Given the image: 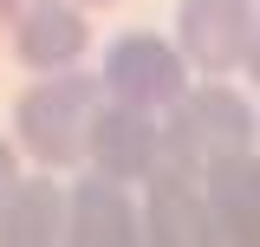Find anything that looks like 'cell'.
Here are the masks:
<instances>
[{
  "instance_id": "cell-11",
  "label": "cell",
  "mask_w": 260,
  "mask_h": 247,
  "mask_svg": "<svg viewBox=\"0 0 260 247\" xmlns=\"http://www.w3.org/2000/svg\"><path fill=\"white\" fill-rule=\"evenodd\" d=\"M39 7H52V0H0V26L13 33L20 20H26V13H39Z\"/></svg>"
},
{
  "instance_id": "cell-6",
  "label": "cell",
  "mask_w": 260,
  "mask_h": 247,
  "mask_svg": "<svg viewBox=\"0 0 260 247\" xmlns=\"http://www.w3.org/2000/svg\"><path fill=\"white\" fill-rule=\"evenodd\" d=\"M65 241L78 247H130L143 241V208L130 202V189L117 176H78V182L65 189Z\"/></svg>"
},
{
  "instance_id": "cell-15",
  "label": "cell",
  "mask_w": 260,
  "mask_h": 247,
  "mask_svg": "<svg viewBox=\"0 0 260 247\" xmlns=\"http://www.w3.org/2000/svg\"><path fill=\"white\" fill-rule=\"evenodd\" d=\"M254 143H260V130H254Z\"/></svg>"
},
{
  "instance_id": "cell-4",
  "label": "cell",
  "mask_w": 260,
  "mask_h": 247,
  "mask_svg": "<svg viewBox=\"0 0 260 247\" xmlns=\"http://www.w3.org/2000/svg\"><path fill=\"white\" fill-rule=\"evenodd\" d=\"M260 7L254 0H176V46H182V59L195 72H234V65H247L254 52V20Z\"/></svg>"
},
{
  "instance_id": "cell-9",
  "label": "cell",
  "mask_w": 260,
  "mask_h": 247,
  "mask_svg": "<svg viewBox=\"0 0 260 247\" xmlns=\"http://www.w3.org/2000/svg\"><path fill=\"white\" fill-rule=\"evenodd\" d=\"M85 46H91V20L78 7H65V0L39 7V13H26L13 26V59L26 72H65V65H78Z\"/></svg>"
},
{
  "instance_id": "cell-7",
  "label": "cell",
  "mask_w": 260,
  "mask_h": 247,
  "mask_svg": "<svg viewBox=\"0 0 260 247\" xmlns=\"http://www.w3.org/2000/svg\"><path fill=\"white\" fill-rule=\"evenodd\" d=\"M202 195L215 215V241L254 247L260 241V156L254 150H228L202 169Z\"/></svg>"
},
{
  "instance_id": "cell-8",
  "label": "cell",
  "mask_w": 260,
  "mask_h": 247,
  "mask_svg": "<svg viewBox=\"0 0 260 247\" xmlns=\"http://www.w3.org/2000/svg\"><path fill=\"white\" fill-rule=\"evenodd\" d=\"M143 241H156V247L215 241V215H208L202 176H150L143 182Z\"/></svg>"
},
{
  "instance_id": "cell-10",
  "label": "cell",
  "mask_w": 260,
  "mask_h": 247,
  "mask_svg": "<svg viewBox=\"0 0 260 247\" xmlns=\"http://www.w3.org/2000/svg\"><path fill=\"white\" fill-rule=\"evenodd\" d=\"M65 241V189L46 176H20L0 195V247H52Z\"/></svg>"
},
{
  "instance_id": "cell-5",
  "label": "cell",
  "mask_w": 260,
  "mask_h": 247,
  "mask_svg": "<svg viewBox=\"0 0 260 247\" xmlns=\"http://www.w3.org/2000/svg\"><path fill=\"white\" fill-rule=\"evenodd\" d=\"M91 169L117 176V182H150L162 169V117L143 111V104H124V98H104L91 117V150H85Z\"/></svg>"
},
{
  "instance_id": "cell-13",
  "label": "cell",
  "mask_w": 260,
  "mask_h": 247,
  "mask_svg": "<svg viewBox=\"0 0 260 247\" xmlns=\"http://www.w3.org/2000/svg\"><path fill=\"white\" fill-rule=\"evenodd\" d=\"M247 78H254V91H260V33H254V52H247Z\"/></svg>"
},
{
  "instance_id": "cell-16",
  "label": "cell",
  "mask_w": 260,
  "mask_h": 247,
  "mask_svg": "<svg viewBox=\"0 0 260 247\" xmlns=\"http://www.w3.org/2000/svg\"><path fill=\"white\" fill-rule=\"evenodd\" d=\"M254 7H260V0H254Z\"/></svg>"
},
{
  "instance_id": "cell-14",
  "label": "cell",
  "mask_w": 260,
  "mask_h": 247,
  "mask_svg": "<svg viewBox=\"0 0 260 247\" xmlns=\"http://www.w3.org/2000/svg\"><path fill=\"white\" fill-rule=\"evenodd\" d=\"M78 7H111V0H78Z\"/></svg>"
},
{
  "instance_id": "cell-3",
  "label": "cell",
  "mask_w": 260,
  "mask_h": 247,
  "mask_svg": "<svg viewBox=\"0 0 260 247\" xmlns=\"http://www.w3.org/2000/svg\"><path fill=\"white\" fill-rule=\"evenodd\" d=\"M189 72L195 65L182 59L176 39H162V33H124V39H111L98 78H104V98H124V104H143V111H169L176 98L189 91Z\"/></svg>"
},
{
  "instance_id": "cell-12",
  "label": "cell",
  "mask_w": 260,
  "mask_h": 247,
  "mask_svg": "<svg viewBox=\"0 0 260 247\" xmlns=\"http://www.w3.org/2000/svg\"><path fill=\"white\" fill-rule=\"evenodd\" d=\"M13 182H20V150H13V143L0 137V195H7Z\"/></svg>"
},
{
  "instance_id": "cell-2",
  "label": "cell",
  "mask_w": 260,
  "mask_h": 247,
  "mask_svg": "<svg viewBox=\"0 0 260 247\" xmlns=\"http://www.w3.org/2000/svg\"><path fill=\"white\" fill-rule=\"evenodd\" d=\"M254 130H260V117L234 85H221V78L189 85L162 117V169L156 176H202L215 156L254 150Z\"/></svg>"
},
{
  "instance_id": "cell-1",
  "label": "cell",
  "mask_w": 260,
  "mask_h": 247,
  "mask_svg": "<svg viewBox=\"0 0 260 247\" xmlns=\"http://www.w3.org/2000/svg\"><path fill=\"white\" fill-rule=\"evenodd\" d=\"M104 104V78L91 72H39V85L20 91L13 104V137L39 169H78L91 150V117Z\"/></svg>"
}]
</instances>
